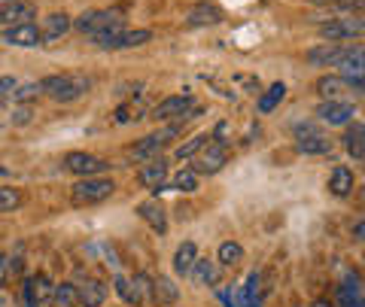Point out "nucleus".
I'll use <instances>...</instances> for the list:
<instances>
[{"instance_id": "obj_5", "label": "nucleus", "mask_w": 365, "mask_h": 307, "mask_svg": "<svg viewBox=\"0 0 365 307\" xmlns=\"http://www.w3.org/2000/svg\"><path fill=\"white\" fill-rule=\"evenodd\" d=\"M122 25H125V16L119 9H88V13H83L73 21V28L79 33H86L88 40H95L98 33H107V31L122 28Z\"/></svg>"}, {"instance_id": "obj_16", "label": "nucleus", "mask_w": 365, "mask_h": 307, "mask_svg": "<svg viewBox=\"0 0 365 307\" xmlns=\"http://www.w3.org/2000/svg\"><path fill=\"white\" fill-rule=\"evenodd\" d=\"M25 21H34V6L25 4V0H13V4L0 6V25L4 28H16L25 25Z\"/></svg>"}, {"instance_id": "obj_27", "label": "nucleus", "mask_w": 365, "mask_h": 307, "mask_svg": "<svg viewBox=\"0 0 365 307\" xmlns=\"http://www.w3.org/2000/svg\"><path fill=\"white\" fill-rule=\"evenodd\" d=\"M283 98H287V83H271L265 92H262V98L256 100V110L259 113H274Z\"/></svg>"}, {"instance_id": "obj_18", "label": "nucleus", "mask_w": 365, "mask_h": 307, "mask_svg": "<svg viewBox=\"0 0 365 307\" xmlns=\"http://www.w3.org/2000/svg\"><path fill=\"white\" fill-rule=\"evenodd\" d=\"M329 192H332L335 198H350L353 195V186H356V177H353V170L344 167V165H338L332 174H329Z\"/></svg>"}, {"instance_id": "obj_29", "label": "nucleus", "mask_w": 365, "mask_h": 307, "mask_svg": "<svg viewBox=\"0 0 365 307\" xmlns=\"http://www.w3.org/2000/svg\"><path fill=\"white\" fill-rule=\"evenodd\" d=\"M177 301H180V286L170 277H158L155 280V304L170 307V304H177Z\"/></svg>"}, {"instance_id": "obj_10", "label": "nucleus", "mask_w": 365, "mask_h": 307, "mask_svg": "<svg viewBox=\"0 0 365 307\" xmlns=\"http://www.w3.org/2000/svg\"><path fill=\"white\" fill-rule=\"evenodd\" d=\"M64 167L71 170L73 177H104L110 170V162H104V158L91 155V152H71L64 158Z\"/></svg>"}, {"instance_id": "obj_32", "label": "nucleus", "mask_w": 365, "mask_h": 307, "mask_svg": "<svg viewBox=\"0 0 365 307\" xmlns=\"http://www.w3.org/2000/svg\"><path fill=\"white\" fill-rule=\"evenodd\" d=\"M134 283V295H137V301H155V280L153 277H146V274H134L131 277Z\"/></svg>"}, {"instance_id": "obj_8", "label": "nucleus", "mask_w": 365, "mask_h": 307, "mask_svg": "<svg viewBox=\"0 0 365 307\" xmlns=\"http://www.w3.org/2000/svg\"><path fill=\"white\" fill-rule=\"evenodd\" d=\"M292 137H295V150L302 155H326L332 150V140H329L314 122H299L292 128Z\"/></svg>"}, {"instance_id": "obj_15", "label": "nucleus", "mask_w": 365, "mask_h": 307, "mask_svg": "<svg viewBox=\"0 0 365 307\" xmlns=\"http://www.w3.org/2000/svg\"><path fill=\"white\" fill-rule=\"evenodd\" d=\"M153 40V31L150 28H125L119 37H113L104 49L110 52H119V49H137V46H146Z\"/></svg>"}, {"instance_id": "obj_11", "label": "nucleus", "mask_w": 365, "mask_h": 307, "mask_svg": "<svg viewBox=\"0 0 365 307\" xmlns=\"http://www.w3.org/2000/svg\"><path fill=\"white\" fill-rule=\"evenodd\" d=\"M192 170H195L198 177H213V174H220V170L228 165V150L225 146H220V143H207L204 146V152L198 155V158H192Z\"/></svg>"}, {"instance_id": "obj_13", "label": "nucleus", "mask_w": 365, "mask_h": 307, "mask_svg": "<svg viewBox=\"0 0 365 307\" xmlns=\"http://www.w3.org/2000/svg\"><path fill=\"white\" fill-rule=\"evenodd\" d=\"M0 40L6 43V46H21V49H37L43 43V33L40 28L34 25V21H25V25H16V28H6L0 33Z\"/></svg>"}, {"instance_id": "obj_47", "label": "nucleus", "mask_w": 365, "mask_h": 307, "mask_svg": "<svg viewBox=\"0 0 365 307\" xmlns=\"http://www.w3.org/2000/svg\"><path fill=\"white\" fill-rule=\"evenodd\" d=\"M4 4H13V0H4Z\"/></svg>"}, {"instance_id": "obj_2", "label": "nucleus", "mask_w": 365, "mask_h": 307, "mask_svg": "<svg viewBox=\"0 0 365 307\" xmlns=\"http://www.w3.org/2000/svg\"><path fill=\"white\" fill-rule=\"evenodd\" d=\"M40 88H43V95H49L52 100L67 104V100H76V98H83L88 92L91 79L83 76V73H55V76L40 79Z\"/></svg>"}, {"instance_id": "obj_40", "label": "nucleus", "mask_w": 365, "mask_h": 307, "mask_svg": "<svg viewBox=\"0 0 365 307\" xmlns=\"http://www.w3.org/2000/svg\"><path fill=\"white\" fill-rule=\"evenodd\" d=\"M31 119H34V107H19V110H16V116H13L16 125H28Z\"/></svg>"}, {"instance_id": "obj_46", "label": "nucleus", "mask_w": 365, "mask_h": 307, "mask_svg": "<svg viewBox=\"0 0 365 307\" xmlns=\"http://www.w3.org/2000/svg\"><path fill=\"white\" fill-rule=\"evenodd\" d=\"M362 207H365V195H362Z\"/></svg>"}, {"instance_id": "obj_31", "label": "nucleus", "mask_w": 365, "mask_h": 307, "mask_svg": "<svg viewBox=\"0 0 365 307\" xmlns=\"http://www.w3.org/2000/svg\"><path fill=\"white\" fill-rule=\"evenodd\" d=\"M52 298H55L58 307H73L79 301V286L76 283H58L55 292H52Z\"/></svg>"}, {"instance_id": "obj_22", "label": "nucleus", "mask_w": 365, "mask_h": 307, "mask_svg": "<svg viewBox=\"0 0 365 307\" xmlns=\"http://www.w3.org/2000/svg\"><path fill=\"white\" fill-rule=\"evenodd\" d=\"M165 177H168V162L162 155H155V158H150V162H143V167H140V174H137V179H140L143 186H158V183H165Z\"/></svg>"}, {"instance_id": "obj_44", "label": "nucleus", "mask_w": 365, "mask_h": 307, "mask_svg": "<svg viewBox=\"0 0 365 307\" xmlns=\"http://www.w3.org/2000/svg\"><path fill=\"white\" fill-rule=\"evenodd\" d=\"M6 174H9V170H6L4 165H0V177H6Z\"/></svg>"}, {"instance_id": "obj_3", "label": "nucleus", "mask_w": 365, "mask_h": 307, "mask_svg": "<svg viewBox=\"0 0 365 307\" xmlns=\"http://www.w3.org/2000/svg\"><path fill=\"white\" fill-rule=\"evenodd\" d=\"M180 128H182L180 122H168L165 128H158V131H153V134H146L143 140H137V143L128 146V158H134V162H150V158H155L170 140L177 137Z\"/></svg>"}, {"instance_id": "obj_9", "label": "nucleus", "mask_w": 365, "mask_h": 307, "mask_svg": "<svg viewBox=\"0 0 365 307\" xmlns=\"http://www.w3.org/2000/svg\"><path fill=\"white\" fill-rule=\"evenodd\" d=\"M317 119L319 122H326V125H335V128H341V125H347L350 122H356V104L353 100H344V98H338V100H319L317 104Z\"/></svg>"}, {"instance_id": "obj_20", "label": "nucleus", "mask_w": 365, "mask_h": 307, "mask_svg": "<svg viewBox=\"0 0 365 307\" xmlns=\"http://www.w3.org/2000/svg\"><path fill=\"white\" fill-rule=\"evenodd\" d=\"M71 28H73V19L67 13H49V16H46V21H43V28H40L43 43H52V40L64 37Z\"/></svg>"}, {"instance_id": "obj_41", "label": "nucleus", "mask_w": 365, "mask_h": 307, "mask_svg": "<svg viewBox=\"0 0 365 307\" xmlns=\"http://www.w3.org/2000/svg\"><path fill=\"white\" fill-rule=\"evenodd\" d=\"M6 268H9V259L0 256V286H6Z\"/></svg>"}, {"instance_id": "obj_24", "label": "nucleus", "mask_w": 365, "mask_h": 307, "mask_svg": "<svg viewBox=\"0 0 365 307\" xmlns=\"http://www.w3.org/2000/svg\"><path fill=\"white\" fill-rule=\"evenodd\" d=\"M195 259H198L195 241H182L177 246V253H174V271H177L180 277H189V271H192V265H195Z\"/></svg>"}, {"instance_id": "obj_1", "label": "nucleus", "mask_w": 365, "mask_h": 307, "mask_svg": "<svg viewBox=\"0 0 365 307\" xmlns=\"http://www.w3.org/2000/svg\"><path fill=\"white\" fill-rule=\"evenodd\" d=\"M323 43H350L365 37V13H341L317 28Z\"/></svg>"}, {"instance_id": "obj_36", "label": "nucleus", "mask_w": 365, "mask_h": 307, "mask_svg": "<svg viewBox=\"0 0 365 307\" xmlns=\"http://www.w3.org/2000/svg\"><path fill=\"white\" fill-rule=\"evenodd\" d=\"M34 289H37L40 304H43L46 298H52V292H55V286L49 283V277H46V274H37V277H34Z\"/></svg>"}, {"instance_id": "obj_14", "label": "nucleus", "mask_w": 365, "mask_h": 307, "mask_svg": "<svg viewBox=\"0 0 365 307\" xmlns=\"http://www.w3.org/2000/svg\"><path fill=\"white\" fill-rule=\"evenodd\" d=\"M225 16H222V6L210 4V0H201L186 13V25L189 28H210V25H220Z\"/></svg>"}, {"instance_id": "obj_4", "label": "nucleus", "mask_w": 365, "mask_h": 307, "mask_svg": "<svg viewBox=\"0 0 365 307\" xmlns=\"http://www.w3.org/2000/svg\"><path fill=\"white\" fill-rule=\"evenodd\" d=\"M192 116H204V107H195V98H192L189 92H182V95H170L165 98L162 104H158L153 110V119L155 122H186Z\"/></svg>"}, {"instance_id": "obj_7", "label": "nucleus", "mask_w": 365, "mask_h": 307, "mask_svg": "<svg viewBox=\"0 0 365 307\" xmlns=\"http://www.w3.org/2000/svg\"><path fill=\"white\" fill-rule=\"evenodd\" d=\"M338 76L350 88H362L365 83V43H347L344 58L338 61Z\"/></svg>"}, {"instance_id": "obj_30", "label": "nucleus", "mask_w": 365, "mask_h": 307, "mask_svg": "<svg viewBox=\"0 0 365 307\" xmlns=\"http://www.w3.org/2000/svg\"><path fill=\"white\" fill-rule=\"evenodd\" d=\"M198 186H201V177L192 167L177 170L174 179H170V189H177V192H198Z\"/></svg>"}, {"instance_id": "obj_6", "label": "nucleus", "mask_w": 365, "mask_h": 307, "mask_svg": "<svg viewBox=\"0 0 365 307\" xmlns=\"http://www.w3.org/2000/svg\"><path fill=\"white\" fill-rule=\"evenodd\" d=\"M113 192H116V183H113L107 174H104V177H86V179H79V183H73L71 201L79 204V207H88V204L107 201Z\"/></svg>"}, {"instance_id": "obj_45", "label": "nucleus", "mask_w": 365, "mask_h": 307, "mask_svg": "<svg viewBox=\"0 0 365 307\" xmlns=\"http://www.w3.org/2000/svg\"><path fill=\"white\" fill-rule=\"evenodd\" d=\"M359 92H365V83H362V88H359Z\"/></svg>"}, {"instance_id": "obj_35", "label": "nucleus", "mask_w": 365, "mask_h": 307, "mask_svg": "<svg viewBox=\"0 0 365 307\" xmlns=\"http://www.w3.org/2000/svg\"><path fill=\"white\" fill-rule=\"evenodd\" d=\"M113 283H116L113 289H116V295H119L125 304H140V301H137V295H134V283H131V277L116 274V280H113Z\"/></svg>"}, {"instance_id": "obj_25", "label": "nucleus", "mask_w": 365, "mask_h": 307, "mask_svg": "<svg viewBox=\"0 0 365 307\" xmlns=\"http://www.w3.org/2000/svg\"><path fill=\"white\" fill-rule=\"evenodd\" d=\"M107 298V286L101 280H86L79 283V304L83 307H101Z\"/></svg>"}, {"instance_id": "obj_19", "label": "nucleus", "mask_w": 365, "mask_h": 307, "mask_svg": "<svg viewBox=\"0 0 365 307\" xmlns=\"http://www.w3.org/2000/svg\"><path fill=\"white\" fill-rule=\"evenodd\" d=\"M344 150L350 158L365 162V122H350L344 128Z\"/></svg>"}, {"instance_id": "obj_21", "label": "nucleus", "mask_w": 365, "mask_h": 307, "mask_svg": "<svg viewBox=\"0 0 365 307\" xmlns=\"http://www.w3.org/2000/svg\"><path fill=\"white\" fill-rule=\"evenodd\" d=\"M189 277L195 280V283H201V286H216L220 283V265H216L213 259H195V265H192V271H189Z\"/></svg>"}, {"instance_id": "obj_28", "label": "nucleus", "mask_w": 365, "mask_h": 307, "mask_svg": "<svg viewBox=\"0 0 365 307\" xmlns=\"http://www.w3.org/2000/svg\"><path fill=\"white\" fill-rule=\"evenodd\" d=\"M216 259H220V268H237L244 259V246L237 241H225V244H220V249H216Z\"/></svg>"}, {"instance_id": "obj_33", "label": "nucleus", "mask_w": 365, "mask_h": 307, "mask_svg": "<svg viewBox=\"0 0 365 307\" xmlns=\"http://www.w3.org/2000/svg\"><path fill=\"white\" fill-rule=\"evenodd\" d=\"M40 95H43L40 83H19V85H16V92H13V98L19 100V107H31Z\"/></svg>"}, {"instance_id": "obj_43", "label": "nucleus", "mask_w": 365, "mask_h": 307, "mask_svg": "<svg viewBox=\"0 0 365 307\" xmlns=\"http://www.w3.org/2000/svg\"><path fill=\"white\" fill-rule=\"evenodd\" d=\"M311 307H335V304H329V301H323V298H319V301H314Z\"/></svg>"}, {"instance_id": "obj_39", "label": "nucleus", "mask_w": 365, "mask_h": 307, "mask_svg": "<svg viewBox=\"0 0 365 307\" xmlns=\"http://www.w3.org/2000/svg\"><path fill=\"white\" fill-rule=\"evenodd\" d=\"M350 234H353V241L365 244V216H359V219H353V225H350Z\"/></svg>"}, {"instance_id": "obj_38", "label": "nucleus", "mask_w": 365, "mask_h": 307, "mask_svg": "<svg viewBox=\"0 0 365 307\" xmlns=\"http://www.w3.org/2000/svg\"><path fill=\"white\" fill-rule=\"evenodd\" d=\"M16 85H19L16 76H4V79H0V98H13Z\"/></svg>"}, {"instance_id": "obj_26", "label": "nucleus", "mask_w": 365, "mask_h": 307, "mask_svg": "<svg viewBox=\"0 0 365 307\" xmlns=\"http://www.w3.org/2000/svg\"><path fill=\"white\" fill-rule=\"evenodd\" d=\"M207 143H210L207 134H195V137L182 140L174 150V162H192V158H198L204 152V146H207Z\"/></svg>"}, {"instance_id": "obj_37", "label": "nucleus", "mask_w": 365, "mask_h": 307, "mask_svg": "<svg viewBox=\"0 0 365 307\" xmlns=\"http://www.w3.org/2000/svg\"><path fill=\"white\" fill-rule=\"evenodd\" d=\"M332 6L341 13H365V0H335Z\"/></svg>"}, {"instance_id": "obj_34", "label": "nucleus", "mask_w": 365, "mask_h": 307, "mask_svg": "<svg viewBox=\"0 0 365 307\" xmlns=\"http://www.w3.org/2000/svg\"><path fill=\"white\" fill-rule=\"evenodd\" d=\"M21 201H25V195H21L19 189L13 186H0V213H13L21 207Z\"/></svg>"}, {"instance_id": "obj_23", "label": "nucleus", "mask_w": 365, "mask_h": 307, "mask_svg": "<svg viewBox=\"0 0 365 307\" xmlns=\"http://www.w3.org/2000/svg\"><path fill=\"white\" fill-rule=\"evenodd\" d=\"M314 88H317V95L323 100H338V98H344V88H350V85L338 73H326V76L317 79Z\"/></svg>"}, {"instance_id": "obj_42", "label": "nucleus", "mask_w": 365, "mask_h": 307, "mask_svg": "<svg viewBox=\"0 0 365 307\" xmlns=\"http://www.w3.org/2000/svg\"><path fill=\"white\" fill-rule=\"evenodd\" d=\"M128 113H131L128 107H119V110H116V122H119V125H122V122H131Z\"/></svg>"}, {"instance_id": "obj_12", "label": "nucleus", "mask_w": 365, "mask_h": 307, "mask_svg": "<svg viewBox=\"0 0 365 307\" xmlns=\"http://www.w3.org/2000/svg\"><path fill=\"white\" fill-rule=\"evenodd\" d=\"M347 43H317L304 52V61L311 67H338V61L344 58Z\"/></svg>"}, {"instance_id": "obj_17", "label": "nucleus", "mask_w": 365, "mask_h": 307, "mask_svg": "<svg viewBox=\"0 0 365 307\" xmlns=\"http://www.w3.org/2000/svg\"><path fill=\"white\" fill-rule=\"evenodd\" d=\"M137 216L150 225V229L155 234H168V213L165 207L158 201H143V204H137Z\"/></svg>"}]
</instances>
